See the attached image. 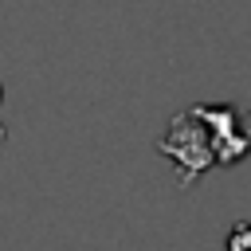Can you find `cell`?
<instances>
[{
    "mask_svg": "<svg viewBox=\"0 0 251 251\" xmlns=\"http://www.w3.org/2000/svg\"><path fill=\"white\" fill-rule=\"evenodd\" d=\"M251 149V133L235 129V110L227 106H192L188 114L173 118L169 133L161 137V153L176 161L180 184H192L216 161H239Z\"/></svg>",
    "mask_w": 251,
    "mask_h": 251,
    "instance_id": "obj_1",
    "label": "cell"
},
{
    "mask_svg": "<svg viewBox=\"0 0 251 251\" xmlns=\"http://www.w3.org/2000/svg\"><path fill=\"white\" fill-rule=\"evenodd\" d=\"M227 251H251V224H235L231 235H227Z\"/></svg>",
    "mask_w": 251,
    "mask_h": 251,
    "instance_id": "obj_2",
    "label": "cell"
},
{
    "mask_svg": "<svg viewBox=\"0 0 251 251\" xmlns=\"http://www.w3.org/2000/svg\"><path fill=\"white\" fill-rule=\"evenodd\" d=\"M0 102H4V86H0Z\"/></svg>",
    "mask_w": 251,
    "mask_h": 251,
    "instance_id": "obj_3",
    "label": "cell"
}]
</instances>
